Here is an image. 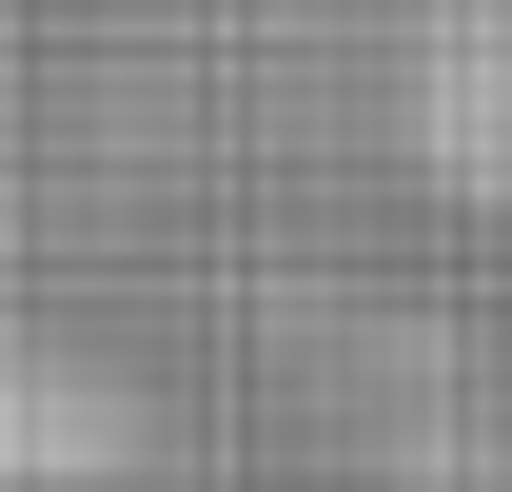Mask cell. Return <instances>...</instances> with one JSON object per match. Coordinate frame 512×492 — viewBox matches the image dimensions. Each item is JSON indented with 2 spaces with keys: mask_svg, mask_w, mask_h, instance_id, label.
Segmentation results:
<instances>
[{
  "mask_svg": "<svg viewBox=\"0 0 512 492\" xmlns=\"http://www.w3.org/2000/svg\"><path fill=\"white\" fill-rule=\"evenodd\" d=\"M414 158L512 217V0H434V40H414Z\"/></svg>",
  "mask_w": 512,
  "mask_h": 492,
  "instance_id": "cell-1",
  "label": "cell"
},
{
  "mask_svg": "<svg viewBox=\"0 0 512 492\" xmlns=\"http://www.w3.org/2000/svg\"><path fill=\"white\" fill-rule=\"evenodd\" d=\"M119 453H138V433L99 414L79 374H40V355L0 374V473H119Z\"/></svg>",
  "mask_w": 512,
  "mask_h": 492,
  "instance_id": "cell-2",
  "label": "cell"
}]
</instances>
